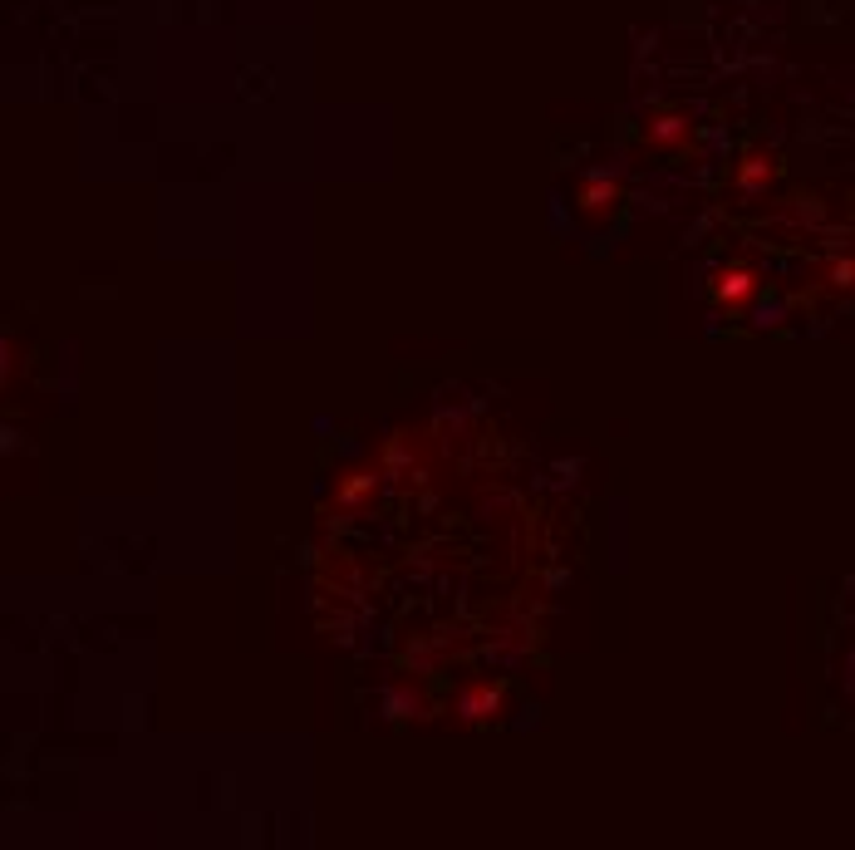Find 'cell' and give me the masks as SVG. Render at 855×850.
<instances>
[{
  "mask_svg": "<svg viewBox=\"0 0 855 850\" xmlns=\"http://www.w3.org/2000/svg\"><path fill=\"white\" fill-rule=\"evenodd\" d=\"M772 177H777V163H772V158H762V153L742 158V168H738V187H742V192H757V187H767Z\"/></svg>",
  "mask_w": 855,
  "mask_h": 850,
  "instance_id": "cell-5",
  "label": "cell"
},
{
  "mask_svg": "<svg viewBox=\"0 0 855 850\" xmlns=\"http://www.w3.org/2000/svg\"><path fill=\"white\" fill-rule=\"evenodd\" d=\"M379 462L374 467H364V472H349V477H340V487H335V507H364L369 497H374V487H379Z\"/></svg>",
  "mask_w": 855,
  "mask_h": 850,
  "instance_id": "cell-3",
  "label": "cell"
},
{
  "mask_svg": "<svg viewBox=\"0 0 855 850\" xmlns=\"http://www.w3.org/2000/svg\"><path fill=\"white\" fill-rule=\"evenodd\" d=\"M713 295H718V305L738 310V305H747V300L757 295V271H752V266H723V271L713 276Z\"/></svg>",
  "mask_w": 855,
  "mask_h": 850,
  "instance_id": "cell-2",
  "label": "cell"
},
{
  "mask_svg": "<svg viewBox=\"0 0 855 850\" xmlns=\"http://www.w3.org/2000/svg\"><path fill=\"white\" fill-rule=\"evenodd\" d=\"M575 202H580L585 212H615V202H620V182H610V177H585V182H580V192H575Z\"/></svg>",
  "mask_w": 855,
  "mask_h": 850,
  "instance_id": "cell-4",
  "label": "cell"
},
{
  "mask_svg": "<svg viewBox=\"0 0 855 850\" xmlns=\"http://www.w3.org/2000/svg\"><path fill=\"white\" fill-rule=\"evenodd\" d=\"M644 138H654L659 148H674L679 138H688V123H679V118H654V123L644 128Z\"/></svg>",
  "mask_w": 855,
  "mask_h": 850,
  "instance_id": "cell-6",
  "label": "cell"
},
{
  "mask_svg": "<svg viewBox=\"0 0 855 850\" xmlns=\"http://www.w3.org/2000/svg\"><path fill=\"white\" fill-rule=\"evenodd\" d=\"M502 713V683H472V688H462V698H457V718L462 723H492Z\"/></svg>",
  "mask_w": 855,
  "mask_h": 850,
  "instance_id": "cell-1",
  "label": "cell"
},
{
  "mask_svg": "<svg viewBox=\"0 0 855 850\" xmlns=\"http://www.w3.org/2000/svg\"><path fill=\"white\" fill-rule=\"evenodd\" d=\"M836 285H855V261H841L836 266Z\"/></svg>",
  "mask_w": 855,
  "mask_h": 850,
  "instance_id": "cell-7",
  "label": "cell"
}]
</instances>
